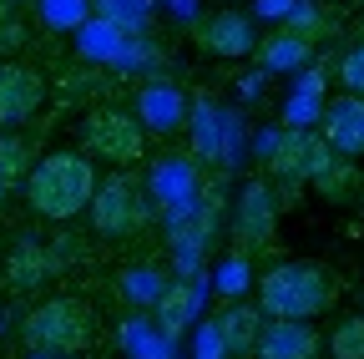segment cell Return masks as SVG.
<instances>
[{"label":"cell","instance_id":"1","mask_svg":"<svg viewBox=\"0 0 364 359\" xmlns=\"http://www.w3.org/2000/svg\"><path fill=\"white\" fill-rule=\"evenodd\" d=\"M91 193H97V167H91L86 152H46L26 172L31 213L51 218V223H71L76 213H86Z\"/></svg>","mask_w":364,"mask_h":359},{"label":"cell","instance_id":"2","mask_svg":"<svg viewBox=\"0 0 364 359\" xmlns=\"http://www.w3.org/2000/svg\"><path fill=\"white\" fill-rule=\"evenodd\" d=\"M334 304V279L324 263L284 258L258 274V314L263 319H318Z\"/></svg>","mask_w":364,"mask_h":359},{"label":"cell","instance_id":"3","mask_svg":"<svg viewBox=\"0 0 364 359\" xmlns=\"http://www.w3.org/2000/svg\"><path fill=\"white\" fill-rule=\"evenodd\" d=\"M97 339V314L76 294H51L21 319V344L36 354H81Z\"/></svg>","mask_w":364,"mask_h":359},{"label":"cell","instance_id":"4","mask_svg":"<svg viewBox=\"0 0 364 359\" xmlns=\"http://www.w3.org/2000/svg\"><path fill=\"white\" fill-rule=\"evenodd\" d=\"M86 213H91V228H97V238H107V243H122V238H132V233H142V228H147L142 183H136V177H127V172L107 177V183L97 177V193H91Z\"/></svg>","mask_w":364,"mask_h":359},{"label":"cell","instance_id":"5","mask_svg":"<svg viewBox=\"0 0 364 359\" xmlns=\"http://www.w3.org/2000/svg\"><path fill=\"white\" fill-rule=\"evenodd\" d=\"M81 142H86L91 157H107V162H117V167H132V162L147 157V132H142V122H136L132 112H122V107L86 112Z\"/></svg>","mask_w":364,"mask_h":359},{"label":"cell","instance_id":"6","mask_svg":"<svg viewBox=\"0 0 364 359\" xmlns=\"http://www.w3.org/2000/svg\"><path fill=\"white\" fill-rule=\"evenodd\" d=\"M203 188H208V183H203V162H198L193 152H167V157H157L152 172H147V193H152L167 213L198 208Z\"/></svg>","mask_w":364,"mask_h":359},{"label":"cell","instance_id":"7","mask_svg":"<svg viewBox=\"0 0 364 359\" xmlns=\"http://www.w3.org/2000/svg\"><path fill=\"white\" fill-rule=\"evenodd\" d=\"M279 188L268 177H248L238 188V203H233V238L238 248H258L273 238V223H279Z\"/></svg>","mask_w":364,"mask_h":359},{"label":"cell","instance_id":"8","mask_svg":"<svg viewBox=\"0 0 364 359\" xmlns=\"http://www.w3.org/2000/svg\"><path fill=\"white\" fill-rule=\"evenodd\" d=\"M132 117L142 122V132H152V137H177V132L188 127V92L167 76L142 81L136 86V102H132Z\"/></svg>","mask_w":364,"mask_h":359},{"label":"cell","instance_id":"9","mask_svg":"<svg viewBox=\"0 0 364 359\" xmlns=\"http://www.w3.org/2000/svg\"><path fill=\"white\" fill-rule=\"evenodd\" d=\"M193 36H198V46H203L208 56H218V61H243V56H253V46H258L253 16H243V11H233V6L203 16V21L193 26Z\"/></svg>","mask_w":364,"mask_h":359},{"label":"cell","instance_id":"10","mask_svg":"<svg viewBox=\"0 0 364 359\" xmlns=\"http://www.w3.org/2000/svg\"><path fill=\"white\" fill-rule=\"evenodd\" d=\"M46 102V76L26 61H0V132L31 122Z\"/></svg>","mask_w":364,"mask_h":359},{"label":"cell","instance_id":"11","mask_svg":"<svg viewBox=\"0 0 364 359\" xmlns=\"http://www.w3.org/2000/svg\"><path fill=\"white\" fill-rule=\"evenodd\" d=\"M253 359H324V334L314 319H263Z\"/></svg>","mask_w":364,"mask_h":359},{"label":"cell","instance_id":"12","mask_svg":"<svg viewBox=\"0 0 364 359\" xmlns=\"http://www.w3.org/2000/svg\"><path fill=\"white\" fill-rule=\"evenodd\" d=\"M318 137L329 142L334 157L359 162L364 157V97H334L324 102V117H318Z\"/></svg>","mask_w":364,"mask_h":359},{"label":"cell","instance_id":"13","mask_svg":"<svg viewBox=\"0 0 364 359\" xmlns=\"http://www.w3.org/2000/svg\"><path fill=\"white\" fill-rule=\"evenodd\" d=\"M188 122H193V157L198 162H213L223 152V142L238 137V117L223 112L213 97H198V107H188Z\"/></svg>","mask_w":364,"mask_h":359},{"label":"cell","instance_id":"14","mask_svg":"<svg viewBox=\"0 0 364 359\" xmlns=\"http://www.w3.org/2000/svg\"><path fill=\"white\" fill-rule=\"evenodd\" d=\"M208 324L218 329V339H223L228 354H253L258 329H263V314H258V304H238V299H233V304H223Z\"/></svg>","mask_w":364,"mask_h":359},{"label":"cell","instance_id":"15","mask_svg":"<svg viewBox=\"0 0 364 359\" xmlns=\"http://www.w3.org/2000/svg\"><path fill=\"white\" fill-rule=\"evenodd\" d=\"M253 56H258V71H268V76L304 71V66L314 61V41H304V36H294V31L284 26V31H273L268 41H258Z\"/></svg>","mask_w":364,"mask_h":359},{"label":"cell","instance_id":"16","mask_svg":"<svg viewBox=\"0 0 364 359\" xmlns=\"http://www.w3.org/2000/svg\"><path fill=\"white\" fill-rule=\"evenodd\" d=\"M56 274H61V258L51 248H41V243H16L11 258H6L11 289H41L46 279H56Z\"/></svg>","mask_w":364,"mask_h":359},{"label":"cell","instance_id":"17","mask_svg":"<svg viewBox=\"0 0 364 359\" xmlns=\"http://www.w3.org/2000/svg\"><path fill=\"white\" fill-rule=\"evenodd\" d=\"M263 162H268V177H279V183H309V132L284 127Z\"/></svg>","mask_w":364,"mask_h":359},{"label":"cell","instance_id":"18","mask_svg":"<svg viewBox=\"0 0 364 359\" xmlns=\"http://www.w3.org/2000/svg\"><path fill=\"white\" fill-rule=\"evenodd\" d=\"M193 309H198V294H193L188 279H182V284H167L162 299L152 304L157 334H162V339H182V334H188V324H193Z\"/></svg>","mask_w":364,"mask_h":359},{"label":"cell","instance_id":"19","mask_svg":"<svg viewBox=\"0 0 364 359\" xmlns=\"http://www.w3.org/2000/svg\"><path fill=\"white\" fill-rule=\"evenodd\" d=\"M76 51H81V61H97V66H117V56H122V46H127V36L117 31V26H107V21H81L76 31Z\"/></svg>","mask_w":364,"mask_h":359},{"label":"cell","instance_id":"20","mask_svg":"<svg viewBox=\"0 0 364 359\" xmlns=\"http://www.w3.org/2000/svg\"><path fill=\"white\" fill-rule=\"evenodd\" d=\"M91 16L117 26L122 36H147L152 16H157V0H91Z\"/></svg>","mask_w":364,"mask_h":359},{"label":"cell","instance_id":"21","mask_svg":"<svg viewBox=\"0 0 364 359\" xmlns=\"http://www.w3.org/2000/svg\"><path fill=\"white\" fill-rule=\"evenodd\" d=\"M318 117H324V71H309V76H299L294 97H289V107H284V127L309 132Z\"/></svg>","mask_w":364,"mask_h":359},{"label":"cell","instance_id":"22","mask_svg":"<svg viewBox=\"0 0 364 359\" xmlns=\"http://www.w3.org/2000/svg\"><path fill=\"white\" fill-rule=\"evenodd\" d=\"M117 289H122L127 304L152 309V304L162 299V289H167V274H162V268H152V263H142V268H127V274L117 279Z\"/></svg>","mask_w":364,"mask_h":359},{"label":"cell","instance_id":"23","mask_svg":"<svg viewBox=\"0 0 364 359\" xmlns=\"http://www.w3.org/2000/svg\"><path fill=\"white\" fill-rule=\"evenodd\" d=\"M36 21L46 31H76L81 21H91V0H36Z\"/></svg>","mask_w":364,"mask_h":359},{"label":"cell","instance_id":"24","mask_svg":"<svg viewBox=\"0 0 364 359\" xmlns=\"http://www.w3.org/2000/svg\"><path fill=\"white\" fill-rule=\"evenodd\" d=\"M354 188H359V172H354V162H344V157H334L324 172L314 177V193L324 198V203H349Z\"/></svg>","mask_w":364,"mask_h":359},{"label":"cell","instance_id":"25","mask_svg":"<svg viewBox=\"0 0 364 359\" xmlns=\"http://www.w3.org/2000/svg\"><path fill=\"white\" fill-rule=\"evenodd\" d=\"M329 359H364V314H344L324 339Z\"/></svg>","mask_w":364,"mask_h":359},{"label":"cell","instance_id":"26","mask_svg":"<svg viewBox=\"0 0 364 359\" xmlns=\"http://www.w3.org/2000/svg\"><path fill=\"white\" fill-rule=\"evenodd\" d=\"M26 172H31V142L16 137V132H0V183L16 188L26 183Z\"/></svg>","mask_w":364,"mask_h":359},{"label":"cell","instance_id":"27","mask_svg":"<svg viewBox=\"0 0 364 359\" xmlns=\"http://www.w3.org/2000/svg\"><path fill=\"white\" fill-rule=\"evenodd\" d=\"M152 66H162V46L147 41V36H127V46L117 56V71H152Z\"/></svg>","mask_w":364,"mask_h":359},{"label":"cell","instance_id":"28","mask_svg":"<svg viewBox=\"0 0 364 359\" xmlns=\"http://www.w3.org/2000/svg\"><path fill=\"white\" fill-rule=\"evenodd\" d=\"M334 76H339V86H344L349 97H364V41H354V46L339 56Z\"/></svg>","mask_w":364,"mask_h":359},{"label":"cell","instance_id":"29","mask_svg":"<svg viewBox=\"0 0 364 359\" xmlns=\"http://www.w3.org/2000/svg\"><path fill=\"white\" fill-rule=\"evenodd\" d=\"M284 26H289L294 36H304V41H318V36H324V16H318L309 0H294V11L284 16Z\"/></svg>","mask_w":364,"mask_h":359},{"label":"cell","instance_id":"30","mask_svg":"<svg viewBox=\"0 0 364 359\" xmlns=\"http://www.w3.org/2000/svg\"><path fill=\"white\" fill-rule=\"evenodd\" d=\"M248 279H253V274H248V258H243V248H238L233 258L223 263V274H218V289H223L228 299H238V294L248 289Z\"/></svg>","mask_w":364,"mask_h":359},{"label":"cell","instance_id":"31","mask_svg":"<svg viewBox=\"0 0 364 359\" xmlns=\"http://www.w3.org/2000/svg\"><path fill=\"white\" fill-rule=\"evenodd\" d=\"M127 339H132V354H136V359H167V344H162V334L127 329Z\"/></svg>","mask_w":364,"mask_h":359},{"label":"cell","instance_id":"32","mask_svg":"<svg viewBox=\"0 0 364 359\" xmlns=\"http://www.w3.org/2000/svg\"><path fill=\"white\" fill-rule=\"evenodd\" d=\"M16 51H26V21L11 16V21H0V56L11 61Z\"/></svg>","mask_w":364,"mask_h":359},{"label":"cell","instance_id":"33","mask_svg":"<svg viewBox=\"0 0 364 359\" xmlns=\"http://www.w3.org/2000/svg\"><path fill=\"white\" fill-rule=\"evenodd\" d=\"M193 354H198V359H223V354H228L213 324H203V334H198V349H193Z\"/></svg>","mask_w":364,"mask_h":359},{"label":"cell","instance_id":"34","mask_svg":"<svg viewBox=\"0 0 364 359\" xmlns=\"http://www.w3.org/2000/svg\"><path fill=\"white\" fill-rule=\"evenodd\" d=\"M253 11H258V16H289V11H294V0H258Z\"/></svg>","mask_w":364,"mask_h":359},{"label":"cell","instance_id":"35","mask_svg":"<svg viewBox=\"0 0 364 359\" xmlns=\"http://www.w3.org/2000/svg\"><path fill=\"white\" fill-rule=\"evenodd\" d=\"M0 21H11V0H0Z\"/></svg>","mask_w":364,"mask_h":359},{"label":"cell","instance_id":"36","mask_svg":"<svg viewBox=\"0 0 364 359\" xmlns=\"http://www.w3.org/2000/svg\"><path fill=\"white\" fill-rule=\"evenodd\" d=\"M6 193H11V188H6V183H0V203H6Z\"/></svg>","mask_w":364,"mask_h":359}]
</instances>
